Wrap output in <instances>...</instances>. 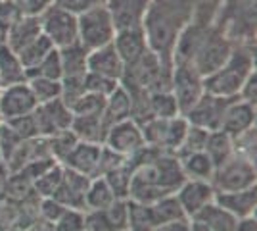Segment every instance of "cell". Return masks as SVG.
I'll return each instance as SVG.
<instances>
[{"label":"cell","mask_w":257,"mask_h":231,"mask_svg":"<svg viewBox=\"0 0 257 231\" xmlns=\"http://www.w3.org/2000/svg\"><path fill=\"white\" fill-rule=\"evenodd\" d=\"M198 0H150L142 31L152 52L173 64V50L184 27L192 22Z\"/></svg>","instance_id":"obj_1"},{"label":"cell","mask_w":257,"mask_h":231,"mask_svg":"<svg viewBox=\"0 0 257 231\" xmlns=\"http://www.w3.org/2000/svg\"><path fill=\"white\" fill-rule=\"evenodd\" d=\"M184 181L179 158L175 154L163 152L150 146V154L133 172L128 200H137L142 204H152L158 198L171 195Z\"/></svg>","instance_id":"obj_2"},{"label":"cell","mask_w":257,"mask_h":231,"mask_svg":"<svg viewBox=\"0 0 257 231\" xmlns=\"http://www.w3.org/2000/svg\"><path fill=\"white\" fill-rule=\"evenodd\" d=\"M253 71H255V44H234V50L230 52L225 64L215 69L213 73L204 77V91L215 97L236 99L240 87Z\"/></svg>","instance_id":"obj_3"},{"label":"cell","mask_w":257,"mask_h":231,"mask_svg":"<svg viewBox=\"0 0 257 231\" xmlns=\"http://www.w3.org/2000/svg\"><path fill=\"white\" fill-rule=\"evenodd\" d=\"M215 22L234 44H255V0H219Z\"/></svg>","instance_id":"obj_4"},{"label":"cell","mask_w":257,"mask_h":231,"mask_svg":"<svg viewBox=\"0 0 257 231\" xmlns=\"http://www.w3.org/2000/svg\"><path fill=\"white\" fill-rule=\"evenodd\" d=\"M144 143L163 152L177 154L182 143V137L188 129V121L184 116L175 118H150L140 123Z\"/></svg>","instance_id":"obj_5"},{"label":"cell","mask_w":257,"mask_h":231,"mask_svg":"<svg viewBox=\"0 0 257 231\" xmlns=\"http://www.w3.org/2000/svg\"><path fill=\"white\" fill-rule=\"evenodd\" d=\"M77 31H79V44H83L90 52L106 44H111L115 37V25L107 14L106 6H96L77 16Z\"/></svg>","instance_id":"obj_6"},{"label":"cell","mask_w":257,"mask_h":231,"mask_svg":"<svg viewBox=\"0 0 257 231\" xmlns=\"http://www.w3.org/2000/svg\"><path fill=\"white\" fill-rule=\"evenodd\" d=\"M211 185L215 193H228V191L253 187L257 185L255 162L234 152L226 162L215 168Z\"/></svg>","instance_id":"obj_7"},{"label":"cell","mask_w":257,"mask_h":231,"mask_svg":"<svg viewBox=\"0 0 257 231\" xmlns=\"http://www.w3.org/2000/svg\"><path fill=\"white\" fill-rule=\"evenodd\" d=\"M41 31L54 44V48H64L69 44L79 43V31H77V16L64 10L56 4H50L46 10L39 16Z\"/></svg>","instance_id":"obj_8"},{"label":"cell","mask_w":257,"mask_h":231,"mask_svg":"<svg viewBox=\"0 0 257 231\" xmlns=\"http://www.w3.org/2000/svg\"><path fill=\"white\" fill-rule=\"evenodd\" d=\"M204 77L194 67L184 64H173L171 75V95L177 100V106L181 116L192 108L204 95Z\"/></svg>","instance_id":"obj_9"},{"label":"cell","mask_w":257,"mask_h":231,"mask_svg":"<svg viewBox=\"0 0 257 231\" xmlns=\"http://www.w3.org/2000/svg\"><path fill=\"white\" fill-rule=\"evenodd\" d=\"M104 146L109 148L111 152L119 154L123 158H128L133 154L140 150L144 146V137H142V129L135 120H123L117 121L113 125H109L106 129V137H104Z\"/></svg>","instance_id":"obj_10"},{"label":"cell","mask_w":257,"mask_h":231,"mask_svg":"<svg viewBox=\"0 0 257 231\" xmlns=\"http://www.w3.org/2000/svg\"><path fill=\"white\" fill-rule=\"evenodd\" d=\"M33 118L37 123L39 137H52L56 133L67 131L71 127L73 114L64 100L56 99L50 102H44V104H39L33 112Z\"/></svg>","instance_id":"obj_11"},{"label":"cell","mask_w":257,"mask_h":231,"mask_svg":"<svg viewBox=\"0 0 257 231\" xmlns=\"http://www.w3.org/2000/svg\"><path fill=\"white\" fill-rule=\"evenodd\" d=\"M175 197L179 200L184 216L188 220H192L207 204H211L215 200V189L211 185V181L184 179L175 191Z\"/></svg>","instance_id":"obj_12"},{"label":"cell","mask_w":257,"mask_h":231,"mask_svg":"<svg viewBox=\"0 0 257 231\" xmlns=\"http://www.w3.org/2000/svg\"><path fill=\"white\" fill-rule=\"evenodd\" d=\"M37 106L39 104L33 97L27 81L0 87V118H2V121L33 114Z\"/></svg>","instance_id":"obj_13"},{"label":"cell","mask_w":257,"mask_h":231,"mask_svg":"<svg viewBox=\"0 0 257 231\" xmlns=\"http://www.w3.org/2000/svg\"><path fill=\"white\" fill-rule=\"evenodd\" d=\"M230 100L232 99H223V97H215V95L204 93L202 99L184 114V118L190 125L204 127L207 131H217L221 127L223 114H225L226 104Z\"/></svg>","instance_id":"obj_14"},{"label":"cell","mask_w":257,"mask_h":231,"mask_svg":"<svg viewBox=\"0 0 257 231\" xmlns=\"http://www.w3.org/2000/svg\"><path fill=\"white\" fill-rule=\"evenodd\" d=\"M106 10L115 25V31L142 27L150 0H106Z\"/></svg>","instance_id":"obj_15"},{"label":"cell","mask_w":257,"mask_h":231,"mask_svg":"<svg viewBox=\"0 0 257 231\" xmlns=\"http://www.w3.org/2000/svg\"><path fill=\"white\" fill-rule=\"evenodd\" d=\"M257 110L255 104H249L240 99H232L225 108L223 120H221V131L228 133L230 137H236L240 133L255 127Z\"/></svg>","instance_id":"obj_16"},{"label":"cell","mask_w":257,"mask_h":231,"mask_svg":"<svg viewBox=\"0 0 257 231\" xmlns=\"http://www.w3.org/2000/svg\"><path fill=\"white\" fill-rule=\"evenodd\" d=\"M100 154H102V144H94V143H79L73 146V150L67 154L62 166L71 170V172H77L81 176L86 177H98V166H100Z\"/></svg>","instance_id":"obj_17"},{"label":"cell","mask_w":257,"mask_h":231,"mask_svg":"<svg viewBox=\"0 0 257 231\" xmlns=\"http://www.w3.org/2000/svg\"><path fill=\"white\" fill-rule=\"evenodd\" d=\"M90 183V177L81 176L77 172H71L64 168V179L60 183L58 191L52 195L58 202H62L65 208L85 210V193Z\"/></svg>","instance_id":"obj_18"},{"label":"cell","mask_w":257,"mask_h":231,"mask_svg":"<svg viewBox=\"0 0 257 231\" xmlns=\"http://www.w3.org/2000/svg\"><path fill=\"white\" fill-rule=\"evenodd\" d=\"M88 71L107 77V79H113V81H121L123 71H125V64L119 58L113 44H106L102 48L88 52Z\"/></svg>","instance_id":"obj_19"},{"label":"cell","mask_w":257,"mask_h":231,"mask_svg":"<svg viewBox=\"0 0 257 231\" xmlns=\"http://www.w3.org/2000/svg\"><path fill=\"white\" fill-rule=\"evenodd\" d=\"M215 202L230 212L234 218H246L255 216L257 208V185L240 191H228V193H215Z\"/></svg>","instance_id":"obj_20"},{"label":"cell","mask_w":257,"mask_h":231,"mask_svg":"<svg viewBox=\"0 0 257 231\" xmlns=\"http://www.w3.org/2000/svg\"><path fill=\"white\" fill-rule=\"evenodd\" d=\"M111 44H113V48L117 50L119 58L123 60L125 66L133 64V62H137L144 52L150 50V48H148V43H146V37H144L142 27L115 31V37H113Z\"/></svg>","instance_id":"obj_21"},{"label":"cell","mask_w":257,"mask_h":231,"mask_svg":"<svg viewBox=\"0 0 257 231\" xmlns=\"http://www.w3.org/2000/svg\"><path fill=\"white\" fill-rule=\"evenodd\" d=\"M41 31V23H39V16H22L16 23H12L10 29L6 31L4 37V44L12 48L14 52H20L23 46L33 43Z\"/></svg>","instance_id":"obj_22"},{"label":"cell","mask_w":257,"mask_h":231,"mask_svg":"<svg viewBox=\"0 0 257 231\" xmlns=\"http://www.w3.org/2000/svg\"><path fill=\"white\" fill-rule=\"evenodd\" d=\"M69 129L73 131L77 141L102 144L107 127L104 123V116H73Z\"/></svg>","instance_id":"obj_23"},{"label":"cell","mask_w":257,"mask_h":231,"mask_svg":"<svg viewBox=\"0 0 257 231\" xmlns=\"http://www.w3.org/2000/svg\"><path fill=\"white\" fill-rule=\"evenodd\" d=\"M62 62V77H85L88 71V50L83 44H69L58 48Z\"/></svg>","instance_id":"obj_24"},{"label":"cell","mask_w":257,"mask_h":231,"mask_svg":"<svg viewBox=\"0 0 257 231\" xmlns=\"http://www.w3.org/2000/svg\"><path fill=\"white\" fill-rule=\"evenodd\" d=\"M23 81H27V69L23 67L22 60L6 44H0V87Z\"/></svg>","instance_id":"obj_25"},{"label":"cell","mask_w":257,"mask_h":231,"mask_svg":"<svg viewBox=\"0 0 257 231\" xmlns=\"http://www.w3.org/2000/svg\"><path fill=\"white\" fill-rule=\"evenodd\" d=\"M179 164H181L184 179H202V181H211L213 179L215 164L211 162V158L205 154V150L181 156Z\"/></svg>","instance_id":"obj_26"},{"label":"cell","mask_w":257,"mask_h":231,"mask_svg":"<svg viewBox=\"0 0 257 231\" xmlns=\"http://www.w3.org/2000/svg\"><path fill=\"white\" fill-rule=\"evenodd\" d=\"M128 118H131V95L127 93V89L119 83V87L106 97L104 123H106V127H109V125L128 120Z\"/></svg>","instance_id":"obj_27"},{"label":"cell","mask_w":257,"mask_h":231,"mask_svg":"<svg viewBox=\"0 0 257 231\" xmlns=\"http://www.w3.org/2000/svg\"><path fill=\"white\" fill-rule=\"evenodd\" d=\"M192 220L204 223L209 231H234L238 218H234L230 212H226L223 206H219L213 200Z\"/></svg>","instance_id":"obj_28"},{"label":"cell","mask_w":257,"mask_h":231,"mask_svg":"<svg viewBox=\"0 0 257 231\" xmlns=\"http://www.w3.org/2000/svg\"><path fill=\"white\" fill-rule=\"evenodd\" d=\"M205 154L211 158L215 168L221 166L234 154V137H230L228 133L221 131V129L211 131L207 137V143H205Z\"/></svg>","instance_id":"obj_29"},{"label":"cell","mask_w":257,"mask_h":231,"mask_svg":"<svg viewBox=\"0 0 257 231\" xmlns=\"http://www.w3.org/2000/svg\"><path fill=\"white\" fill-rule=\"evenodd\" d=\"M115 200L113 191L109 189L104 177H92L85 193V212L88 210H104Z\"/></svg>","instance_id":"obj_30"},{"label":"cell","mask_w":257,"mask_h":231,"mask_svg":"<svg viewBox=\"0 0 257 231\" xmlns=\"http://www.w3.org/2000/svg\"><path fill=\"white\" fill-rule=\"evenodd\" d=\"M150 210H152L154 220H156V225H158V223H165V221L186 218L181 208V204H179V200H177V197H175V193L165 195V197L158 198L156 202H152Z\"/></svg>","instance_id":"obj_31"},{"label":"cell","mask_w":257,"mask_h":231,"mask_svg":"<svg viewBox=\"0 0 257 231\" xmlns=\"http://www.w3.org/2000/svg\"><path fill=\"white\" fill-rule=\"evenodd\" d=\"M154 227H156V220L152 216L150 204L128 200L127 231H154Z\"/></svg>","instance_id":"obj_32"},{"label":"cell","mask_w":257,"mask_h":231,"mask_svg":"<svg viewBox=\"0 0 257 231\" xmlns=\"http://www.w3.org/2000/svg\"><path fill=\"white\" fill-rule=\"evenodd\" d=\"M62 179H64V166L54 164L33 181V191L39 198L52 197L54 193L58 191V187H60Z\"/></svg>","instance_id":"obj_33"},{"label":"cell","mask_w":257,"mask_h":231,"mask_svg":"<svg viewBox=\"0 0 257 231\" xmlns=\"http://www.w3.org/2000/svg\"><path fill=\"white\" fill-rule=\"evenodd\" d=\"M50 50H54V44L50 43L44 35H39L33 43H29L27 46H23L22 50L16 52V54H18V58L22 60L23 67L29 71V69H33V67L37 66V64H39Z\"/></svg>","instance_id":"obj_34"},{"label":"cell","mask_w":257,"mask_h":231,"mask_svg":"<svg viewBox=\"0 0 257 231\" xmlns=\"http://www.w3.org/2000/svg\"><path fill=\"white\" fill-rule=\"evenodd\" d=\"M104 179L109 185V189L113 191L115 198H128V191H131V181H133V170L127 166V162L119 164L117 168L109 170L107 174H104Z\"/></svg>","instance_id":"obj_35"},{"label":"cell","mask_w":257,"mask_h":231,"mask_svg":"<svg viewBox=\"0 0 257 231\" xmlns=\"http://www.w3.org/2000/svg\"><path fill=\"white\" fill-rule=\"evenodd\" d=\"M27 85L31 89L33 97L37 100V104H44V102H50V100L60 99V81L56 79H46V77H37L29 75L27 77Z\"/></svg>","instance_id":"obj_36"},{"label":"cell","mask_w":257,"mask_h":231,"mask_svg":"<svg viewBox=\"0 0 257 231\" xmlns=\"http://www.w3.org/2000/svg\"><path fill=\"white\" fill-rule=\"evenodd\" d=\"M150 116L152 118H175L181 116L177 100L173 99L171 91H161V93H150Z\"/></svg>","instance_id":"obj_37"},{"label":"cell","mask_w":257,"mask_h":231,"mask_svg":"<svg viewBox=\"0 0 257 231\" xmlns=\"http://www.w3.org/2000/svg\"><path fill=\"white\" fill-rule=\"evenodd\" d=\"M209 133L211 131H207V129H204V127H196V125H190V123H188V129H186V133H184L182 143L175 156L181 158V156H186V154L202 152V150H205V143H207Z\"/></svg>","instance_id":"obj_38"},{"label":"cell","mask_w":257,"mask_h":231,"mask_svg":"<svg viewBox=\"0 0 257 231\" xmlns=\"http://www.w3.org/2000/svg\"><path fill=\"white\" fill-rule=\"evenodd\" d=\"M46 143H48L50 156H52L58 164H62L65 158H67V154L73 150V146H75L79 141H77V137L73 135V131L67 129V131L56 133L52 137H46Z\"/></svg>","instance_id":"obj_39"},{"label":"cell","mask_w":257,"mask_h":231,"mask_svg":"<svg viewBox=\"0 0 257 231\" xmlns=\"http://www.w3.org/2000/svg\"><path fill=\"white\" fill-rule=\"evenodd\" d=\"M29 75L46 77V79H56V81H60V79H62V62H60L58 48L50 50L37 66L33 67V69H29V71H27V77Z\"/></svg>","instance_id":"obj_40"},{"label":"cell","mask_w":257,"mask_h":231,"mask_svg":"<svg viewBox=\"0 0 257 231\" xmlns=\"http://www.w3.org/2000/svg\"><path fill=\"white\" fill-rule=\"evenodd\" d=\"M104 104H106L104 97H98V95H92V93H85L71 106V114L73 116H104Z\"/></svg>","instance_id":"obj_41"},{"label":"cell","mask_w":257,"mask_h":231,"mask_svg":"<svg viewBox=\"0 0 257 231\" xmlns=\"http://www.w3.org/2000/svg\"><path fill=\"white\" fill-rule=\"evenodd\" d=\"M60 99L71 108L77 100L86 93L85 89V77H62L60 79Z\"/></svg>","instance_id":"obj_42"},{"label":"cell","mask_w":257,"mask_h":231,"mask_svg":"<svg viewBox=\"0 0 257 231\" xmlns=\"http://www.w3.org/2000/svg\"><path fill=\"white\" fill-rule=\"evenodd\" d=\"M52 231H85V210L65 208V212L52 223Z\"/></svg>","instance_id":"obj_43"},{"label":"cell","mask_w":257,"mask_h":231,"mask_svg":"<svg viewBox=\"0 0 257 231\" xmlns=\"http://www.w3.org/2000/svg\"><path fill=\"white\" fill-rule=\"evenodd\" d=\"M234 152L244 156L247 160H257V127H251L247 131L240 133L234 137Z\"/></svg>","instance_id":"obj_44"},{"label":"cell","mask_w":257,"mask_h":231,"mask_svg":"<svg viewBox=\"0 0 257 231\" xmlns=\"http://www.w3.org/2000/svg\"><path fill=\"white\" fill-rule=\"evenodd\" d=\"M117 87H119V81H113V79H107V77L86 71L85 75L86 93H92V95H98V97H104L106 99L107 95H111Z\"/></svg>","instance_id":"obj_45"},{"label":"cell","mask_w":257,"mask_h":231,"mask_svg":"<svg viewBox=\"0 0 257 231\" xmlns=\"http://www.w3.org/2000/svg\"><path fill=\"white\" fill-rule=\"evenodd\" d=\"M6 123L10 125V129L16 133L22 141H29V139L39 137V133H37V123H35L33 114H27V116H22V118H14V120H8Z\"/></svg>","instance_id":"obj_46"},{"label":"cell","mask_w":257,"mask_h":231,"mask_svg":"<svg viewBox=\"0 0 257 231\" xmlns=\"http://www.w3.org/2000/svg\"><path fill=\"white\" fill-rule=\"evenodd\" d=\"M65 212V206L62 202H58L56 198L52 197H44L39 198V204H37V216L43 218L44 221L48 223H54L62 214Z\"/></svg>","instance_id":"obj_47"},{"label":"cell","mask_w":257,"mask_h":231,"mask_svg":"<svg viewBox=\"0 0 257 231\" xmlns=\"http://www.w3.org/2000/svg\"><path fill=\"white\" fill-rule=\"evenodd\" d=\"M22 16L23 14L14 0H0V31H4V35L12 23H16Z\"/></svg>","instance_id":"obj_48"},{"label":"cell","mask_w":257,"mask_h":231,"mask_svg":"<svg viewBox=\"0 0 257 231\" xmlns=\"http://www.w3.org/2000/svg\"><path fill=\"white\" fill-rule=\"evenodd\" d=\"M85 231H115L109 223L104 210H88L85 212Z\"/></svg>","instance_id":"obj_49"},{"label":"cell","mask_w":257,"mask_h":231,"mask_svg":"<svg viewBox=\"0 0 257 231\" xmlns=\"http://www.w3.org/2000/svg\"><path fill=\"white\" fill-rule=\"evenodd\" d=\"M54 4L67 12H71V14H75V16H79V14H83L86 10H92L96 6H104L106 0H54Z\"/></svg>","instance_id":"obj_50"},{"label":"cell","mask_w":257,"mask_h":231,"mask_svg":"<svg viewBox=\"0 0 257 231\" xmlns=\"http://www.w3.org/2000/svg\"><path fill=\"white\" fill-rule=\"evenodd\" d=\"M23 16H41L54 0H14Z\"/></svg>","instance_id":"obj_51"},{"label":"cell","mask_w":257,"mask_h":231,"mask_svg":"<svg viewBox=\"0 0 257 231\" xmlns=\"http://www.w3.org/2000/svg\"><path fill=\"white\" fill-rule=\"evenodd\" d=\"M236 99L249 102V104H257V71L249 73V77L244 81V85L238 91V97Z\"/></svg>","instance_id":"obj_52"},{"label":"cell","mask_w":257,"mask_h":231,"mask_svg":"<svg viewBox=\"0 0 257 231\" xmlns=\"http://www.w3.org/2000/svg\"><path fill=\"white\" fill-rule=\"evenodd\" d=\"M154 231H190V220L188 218H181V220L158 223L154 227Z\"/></svg>","instance_id":"obj_53"},{"label":"cell","mask_w":257,"mask_h":231,"mask_svg":"<svg viewBox=\"0 0 257 231\" xmlns=\"http://www.w3.org/2000/svg\"><path fill=\"white\" fill-rule=\"evenodd\" d=\"M234 231H257V220H255V216H246V218H238Z\"/></svg>","instance_id":"obj_54"},{"label":"cell","mask_w":257,"mask_h":231,"mask_svg":"<svg viewBox=\"0 0 257 231\" xmlns=\"http://www.w3.org/2000/svg\"><path fill=\"white\" fill-rule=\"evenodd\" d=\"M190 231H209L205 227L204 223H200V221L196 220H190Z\"/></svg>","instance_id":"obj_55"},{"label":"cell","mask_w":257,"mask_h":231,"mask_svg":"<svg viewBox=\"0 0 257 231\" xmlns=\"http://www.w3.org/2000/svg\"><path fill=\"white\" fill-rule=\"evenodd\" d=\"M4 37H6V35H4V31H0V44H4Z\"/></svg>","instance_id":"obj_56"},{"label":"cell","mask_w":257,"mask_h":231,"mask_svg":"<svg viewBox=\"0 0 257 231\" xmlns=\"http://www.w3.org/2000/svg\"><path fill=\"white\" fill-rule=\"evenodd\" d=\"M0 123H2V118H0Z\"/></svg>","instance_id":"obj_57"},{"label":"cell","mask_w":257,"mask_h":231,"mask_svg":"<svg viewBox=\"0 0 257 231\" xmlns=\"http://www.w3.org/2000/svg\"><path fill=\"white\" fill-rule=\"evenodd\" d=\"M125 231H127V229H125Z\"/></svg>","instance_id":"obj_58"}]
</instances>
